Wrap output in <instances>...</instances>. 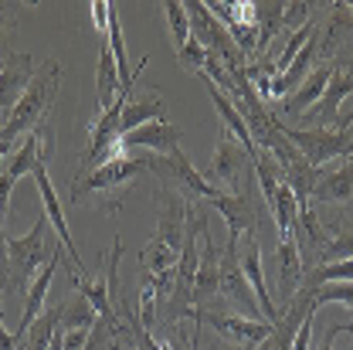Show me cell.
I'll list each match as a JSON object with an SVG mask.
<instances>
[{
    "instance_id": "7",
    "label": "cell",
    "mask_w": 353,
    "mask_h": 350,
    "mask_svg": "<svg viewBox=\"0 0 353 350\" xmlns=\"http://www.w3.org/2000/svg\"><path fill=\"white\" fill-rule=\"evenodd\" d=\"M248 171H252V153L224 130L218 146H214V157H211V167H208L204 180L211 187H218L221 194H238V184Z\"/></svg>"
},
{
    "instance_id": "18",
    "label": "cell",
    "mask_w": 353,
    "mask_h": 350,
    "mask_svg": "<svg viewBox=\"0 0 353 350\" xmlns=\"http://www.w3.org/2000/svg\"><path fill=\"white\" fill-rule=\"evenodd\" d=\"M275 269H279V296H282V303L289 307V303H292V296H296V293H299V286H303V275H306L296 238H282V242H279Z\"/></svg>"
},
{
    "instance_id": "37",
    "label": "cell",
    "mask_w": 353,
    "mask_h": 350,
    "mask_svg": "<svg viewBox=\"0 0 353 350\" xmlns=\"http://www.w3.org/2000/svg\"><path fill=\"white\" fill-rule=\"evenodd\" d=\"M347 72H353V51H350V61H347Z\"/></svg>"
},
{
    "instance_id": "17",
    "label": "cell",
    "mask_w": 353,
    "mask_h": 350,
    "mask_svg": "<svg viewBox=\"0 0 353 350\" xmlns=\"http://www.w3.org/2000/svg\"><path fill=\"white\" fill-rule=\"evenodd\" d=\"M333 72H336V61H323L319 68H312L306 79H303V86L289 95V102H285V113H289L292 119H303L309 109H312V106L323 99V92H326L330 79H333Z\"/></svg>"
},
{
    "instance_id": "27",
    "label": "cell",
    "mask_w": 353,
    "mask_h": 350,
    "mask_svg": "<svg viewBox=\"0 0 353 350\" xmlns=\"http://www.w3.org/2000/svg\"><path fill=\"white\" fill-rule=\"evenodd\" d=\"M176 61H180L190 75H201V72H204V61H208V51H204V44L201 41H194V38H190V41L176 51Z\"/></svg>"
},
{
    "instance_id": "2",
    "label": "cell",
    "mask_w": 353,
    "mask_h": 350,
    "mask_svg": "<svg viewBox=\"0 0 353 350\" xmlns=\"http://www.w3.org/2000/svg\"><path fill=\"white\" fill-rule=\"evenodd\" d=\"M146 171V157L132 160V157H116L105 167L92 171V174L75 177L68 201L72 204H95V211L105 215H119L123 208V194L139 180V174Z\"/></svg>"
},
{
    "instance_id": "20",
    "label": "cell",
    "mask_w": 353,
    "mask_h": 350,
    "mask_svg": "<svg viewBox=\"0 0 353 350\" xmlns=\"http://www.w3.org/2000/svg\"><path fill=\"white\" fill-rule=\"evenodd\" d=\"M123 92V79H119V65L112 58V48H109V35L99 38V75H95V106L99 113H105Z\"/></svg>"
},
{
    "instance_id": "5",
    "label": "cell",
    "mask_w": 353,
    "mask_h": 350,
    "mask_svg": "<svg viewBox=\"0 0 353 350\" xmlns=\"http://www.w3.org/2000/svg\"><path fill=\"white\" fill-rule=\"evenodd\" d=\"M285 136H289V143L306 157L309 167H316V171H323V164H330V160H347L353 157V130H289V126H282Z\"/></svg>"
},
{
    "instance_id": "25",
    "label": "cell",
    "mask_w": 353,
    "mask_h": 350,
    "mask_svg": "<svg viewBox=\"0 0 353 350\" xmlns=\"http://www.w3.org/2000/svg\"><path fill=\"white\" fill-rule=\"evenodd\" d=\"M163 10H167V21H170V41H174V51H180L183 44L190 41V17H187V7L176 3V0H167Z\"/></svg>"
},
{
    "instance_id": "29",
    "label": "cell",
    "mask_w": 353,
    "mask_h": 350,
    "mask_svg": "<svg viewBox=\"0 0 353 350\" xmlns=\"http://www.w3.org/2000/svg\"><path fill=\"white\" fill-rule=\"evenodd\" d=\"M92 21H95V28H99V38H105L109 35V14H112V3L109 0H92Z\"/></svg>"
},
{
    "instance_id": "1",
    "label": "cell",
    "mask_w": 353,
    "mask_h": 350,
    "mask_svg": "<svg viewBox=\"0 0 353 350\" xmlns=\"http://www.w3.org/2000/svg\"><path fill=\"white\" fill-rule=\"evenodd\" d=\"M187 197L174 187H160V215H157V231L150 238V245L139 252L143 272L157 282L160 300L167 307L170 289H174V272L180 262V249H183V235H187Z\"/></svg>"
},
{
    "instance_id": "34",
    "label": "cell",
    "mask_w": 353,
    "mask_h": 350,
    "mask_svg": "<svg viewBox=\"0 0 353 350\" xmlns=\"http://www.w3.org/2000/svg\"><path fill=\"white\" fill-rule=\"evenodd\" d=\"M10 146H14V143H3V139H0V160H3V157L10 153Z\"/></svg>"
},
{
    "instance_id": "10",
    "label": "cell",
    "mask_w": 353,
    "mask_h": 350,
    "mask_svg": "<svg viewBox=\"0 0 353 350\" xmlns=\"http://www.w3.org/2000/svg\"><path fill=\"white\" fill-rule=\"evenodd\" d=\"M211 204H214L221 215H224V221H228V245H231V249H238L241 238L259 235V231H255V228H259V208H255L252 187L241 191V194H218Z\"/></svg>"
},
{
    "instance_id": "21",
    "label": "cell",
    "mask_w": 353,
    "mask_h": 350,
    "mask_svg": "<svg viewBox=\"0 0 353 350\" xmlns=\"http://www.w3.org/2000/svg\"><path fill=\"white\" fill-rule=\"evenodd\" d=\"M157 119H167V106L160 95H143V99H130L123 106V116H119V136L139 130L146 123H157Z\"/></svg>"
},
{
    "instance_id": "11",
    "label": "cell",
    "mask_w": 353,
    "mask_h": 350,
    "mask_svg": "<svg viewBox=\"0 0 353 350\" xmlns=\"http://www.w3.org/2000/svg\"><path fill=\"white\" fill-rule=\"evenodd\" d=\"M34 75H38V65H34V58L28 51H10L3 58V68H0V113L10 116V109L21 102V95L34 82Z\"/></svg>"
},
{
    "instance_id": "3",
    "label": "cell",
    "mask_w": 353,
    "mask_h": 350,
    "mask_svg": "<svg viewBox=\"0 0 353 350\" xmlns=\"http://www.w3.org/2000/svg\"><path fill=\"white\" fill-rule=\"evenodd\" d=\"M58 79H61V65L58 61H44L38 68V75H34V82L21 95V102L10 109L7 126L0 133L3 143L24 139L28 133H34L41 123L51 119V102H54V92H58Z\"/></svg>"
},
{
    "instance_id": "6",
    "label": "cell",
    "mask_w": 353,
    "mask_h": 350,
    "mask_svg": "<svg viewBox=\"0 0 353 350\" xmlns=\"http://www.w3.org/2000/svg\"><path fill=\"white\" fill-rule=\"evenodd\" d=\"M204 323L218 333L221 340L238 344V347H262L275 330L265 320H248V316L231 313V309H194V327H204Z\"/></svg>"
},
{
    "instance_id": "36",
    "label": "cell",
    "mask_w": 353,
    "mask_h": 350,
    "mask_svg": "<svg viewBox=\"0 0 353 350\" xmlns=\"http://www.w3.org/2000/svg\"><path fill=\"white\" fill-rule=\"evenodd\" d=\"M3 126H7V113H0V133H3Z\"/></svg>"
},
{
    "instance_id": "15",
    "label": "cell",
    "mask_w": 353,
    "mask_h": 350,
    "mask_svg": "<svg viewBox=\"0 0 353 350\" xmlns=\"http://www.w3.org/2000/svg\"><path fill=\"white\" fill-rule=\"evenodd\" d=\"M201 238H204V249H201V262L194 275V309H204V303L221 293V252L211 238V228H204Z\"/></svg>"
},
{
    "instance_id": "38",
    "label": "cell",
    "mask_w": 353,
    "mask_h": 350,
    "mask_svg": "<svg viewBox=\"0 0 353 350\" xmlns=\"http://www.w3.org/2000/svg\"><path fill=\"white\" fill-rule=\"evenodd\" d=\"M0 68H3V61H0Z\"/></svg>"
},
{
    "instance_id": "26",
    "label": "cell",
    "mask_w": 353,
    "mask_h": 350,
    "mask_svg": "<svg viewBox=\"0 0 353 350\" xmlns=\"http://www.w3.org/2000/svg\"><path fill=\"white\" fill-rule=\"evenodd\" d=\"M312 303H316V309L326 307V303L353 307V282H326V286H319L316 296H312Z\"/></svg>"
},
{
    "instance_id": "31",
    "label": "cell",
    "mask_w": 353,
    "mask_h": 350,
    "mask_svg": "<svg viewBox=\"0 0 353 350\" xmlns=\"http://www.w3.org/2000/svg\"><path fill=\"white\" fill-rule=\"evenodd\" d=\"M336 333H353V323H333V327H326V333L319 340V350H333V337Z\"/></svg>"
},
{
    "instance_id": "22",
    "label": "cell",
    "mask_w": 353,
    "mask_h": 350,
    "mask_svg": "<svg viewBox=\"0 0 353 350\" xmlns=\"http://www.w3.org/2000/svg\"><path fill=\"white\" fill-rule=\"evenodd\" d=\"M255 10H259V58H262L268 51V44L279 35H285V3L255 0Z\"/></svg>"
},
{
    "instance_id": "39",
    "label": "cell",
    "mask_w": 353,
    "mask_h": 350,
    "mask_svg": "<svg viewBox=\"0 0 353 350\" xmlns=\"http://www.w3.org/2000/svg\"><path fill=\"white\" fill-rule=\"evenodd\" d=\"M350 130H353V126H350Z\"/></svg>"
},
{
    "instance_id": "28",
    "label": "cell",
    "mask_w": 353,
    "mask_h": 350,
    "mask_svg": "<svg viewBox=\"0 0 353 350\" xmlns=\"http://www.w3.org/2000/svg\"><path fill=\"white\" fill-rule=\"evenodd\" d=\"M7 231H3V221H0V293H14V272H10V252H7Z\"/></svg>"
},
{
    "instance_id": "23",
    "label": "cell",
    "mask_w": 353,
    "mask_h": 350,
    "mask_svg": "<svg viewBox=\"0 0 353 350\" xmlns=\"http://www.w3.org/2000/svg\"><path fill=\"white\" fill-rule=\"evenodd\" d=\"M61 307H65V300L58 303V307H48L34 320V327L28 330V337H24V344H21V350H48V344H51V337L58 333V323H61Z\"/></svg>"
},
{
    "instance_id": "32",
    "label": "cell",
    "mask_w": 353,
    "mask_h": 350,
    "mask_svg": "<svg viewBox=\"0 0 353 350\" xmlns=\"http://www.w3.org/2000/svg\"><path fill=\"white\" fill-rule=\"evenodd\" d=\"M0 350H17V340H14V333L3 327V320H0Z\"/></svg>"
},
{
    "instance_id": "8",
    "label": "cell",
    "mask_w": 353,
    "mask_h": 350,
    "mask_svg": "<svg viewBox=\"0 0 353 350\" xmlns=\"http://www.w3.org/2000/svg\"><path fill=\"white\" fill-rule=\"evenodd\" d=\"M146 171H153V174L163 177V180H174L176 191H180L183 197L214 201L221 194L218 187H211V184L204 180V174L194 171V164L183 157V150H174V153H150V157H146Z\"/></svg>"
},
{
    "instance_id": "16",
    "label": "cell",
    "mask_w": 353,
    "mask_h": 350,
    "mask_svg": "<svg viewBox=\"0 0 353 350\" xmlns=\"http://www.w3.org/2000/svg\"><path fill=\"white\" fill-rule=\"evenodd\" d=\"M309 201H319V204H330V208H336V204L343 208L347 201H353V157L340 160L330 171H319V180H316Z\"/></svg>"
},
{
    "instance_id": "9",
    "label": "cell",
    "mask_w": 353,
    "mask_h": 350,
    "mask_svg": "<svg viewBox=\"0 0 353 350\" xmlns=\"http://www.w3.org/2000/svg\"><path fill=\"white\" fill-rule=\"evenodd\" d=\"M34 184H38V191H41V201H44V215L51 221V228H54V235H58V242H61V249L68 245V259H72V269L79 272V275H92L95 269H85L82 262V255H79V249H75V242H72V231H68V221H65V211H61V201H58V191H54V184H51V177H48V164L38 160L34 164Z\"/></svg>"
},
{
    "instance_id": "35",
    "label": "cell",
    "mask_w": 353,
    "mask_h": 350,
    "mask_svg": "<svg viewBox=\"0 0 353 350\" xmlns=\"http://www.w3.org/2000/svg\"><path fill=\"white\" fill-rule=\"evenodd\" d=\"M157 350H174V347H170V340H163V344H157Z\"/></svg>"
},
{
    "instance_id": "19",
    "label": "cell",
    "mask_w": 353,
    "mask_h": 350,
    "mask_svg": "<svg viewBox=\"0 0 353 350\" xmlns=\"http://www.w3.org/2000/svg\"><path fill=\"white\" fill-rule=\"evenodd\" d=\"M180 139H183V133H180V126H174L170 119L146 123V126H139V130H132L123 136L126 146H143V150H150V153H174V150H180Z\"/></svg>"
},
{
    "instance_id": "13",
    "label": "cell",
    "mask_w": 353,
    "mask_h": 350,
    "mask_svg": "<svg viewBox=\"0 0 353 350\" xmlns=\"http://www.w3.org/2000/svg\"><path fill=\"white\" fill-rule=\"evenodd\" d=\"M350 92H353V72H347V68L336 65L330 86L323 92V99L309 109L303 119H309L316 130H340V102H343Z\"/></svg>"
},
{
    "instance_id": "30",
    "label": "cell",
    "mask_w": 353,
    "mask_h": 350,
    "mask_svg": "<svg viewBox=\"0 0 353 350\" xmlns=\"http://www.w3.org/2000/svg\"><path fill=\"white\" fill-rule=\"evenodd\" d=\"M312 316H316V313H309L306 320H303V327H299V333H296V340H292V350H309V340H312Z\"/></svg>"
},
{
    "instance_id": "24",
    "label": "cell",
    "mask_w": 353,
    "mask_h": 350,
    "mask_svg": "<svg viewBox=\"0 0 353 350\" xmlns=\"http://www.w3.org/2000/svg\"><path fill=\"white\" fill-rule=\"evenodd\" d=\"M92 327H95V309H92V303H88L85 296L79 293L75 300H65L58 330L72 333V330H92Z\"/></svg>"
},
{
    "instance_id": "12",
    "label": "cell",
    "mask_w": 353,
    "mask_h": 350,
    "mask_svg": "<svg viewBox=\"0 0 353 350\" xmlns=\"http://www.w3.org/2000/svg\"><path fill=\"white\" fill-rule=\"evenodd\" d=\"M221 293L241 309V316H248V320H259V316H262L259 300H255V293H252V286H248V279H245V272H241L238 249H231V245H228L224 255H221Z\"/></svg>"
},
{
    "instance_id": "4",
    "label": "cell",
    "mask_w": 353,
    "mask_h": 350,
    "mask_svg": "<svg viewBox=\"0 0 353 350\" xmlns=\"http://www.w3.org/2000/svg\"><path fill=\"white\" fill-rule=\"evenodd\" d=\"M54 249H61V242L48 238V215H38L34 228L24 238H10L7 242L10 272H14V293H28L31 279L48 265V259L54 255Z\"/></svg>"
},
{
    "instance_id": "33",
    "label": "cell",
    "mask_w": 353,
    "mask_h": 350,
    "mask_svg": "<svg viewBox=\"0 0 353 350\" xmlns=\"http://www.w3.org/2000/svg\"><path fill=\"white\" fill-rule=\"evenodd\" d=\"M48 350H65V330H58V333L51 337V344H48Z\"/></svg>"
},
{
    "instance_id": "14",
    "label": "cell",
    "mask_w": 353,
    "mask_h": 350,
    "mask_svg": "<svg viewBox=\"0 0 353 350\" xmlns=\"http://www.w3.org/2000/svg\"><path fill=\"white\" fill-rule=\"evenodd\" d=\"M238 259H241V272H245V279H248V286H252V293H255V300H259L262 320L275 327V323H279V316H282V309L275 307V300L268 296V286H265V272H262V242H259V235L245 238V252H241Z\"/></svg>"
}]
</instances>
